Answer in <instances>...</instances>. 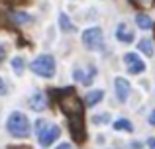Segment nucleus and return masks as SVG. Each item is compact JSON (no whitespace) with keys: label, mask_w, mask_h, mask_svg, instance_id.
Segmentation results:
<instances>
[{"label":"nucleus","mask_w":155,"mask_h":149,"mask_svg":"<svg viewBox=\"0 0 155 149\" xmlns=\"http://www.w3.org/2000/svg\"><path fill=\"white\" fill-rule=\"evenodd\" d=\"M6 128H8V131H10V135H14V138H18V139L30 138V134H31L30 120L26 118V114H24V112H18V110L12 112V114L8 116Z\"/></svg>","instance_id":"obj_1"},{"label":"nucleus","mask_w":155,"mask_h":149,"mask_svg":"<svg viewBox=\"0 0 155 149\" xmlns=\"http://www.w3.org/2000/svg\"><path fill=\"white\" fill-rule=\"evenodd\" d=\"M35 134H38L39 145L41 147H49L51 143H55L61 135V128L57 124H49L45 120H38L35 122Z\"/></svg>","instance_id":"obj_2"},{"label":"nucleus","mask_w":155,"mask_h":149,"mask_svg":"<svg viewBox=\"0 0 155 149\" xmlns=\"http://www.w3.org/2000/svg\"><path fill=\"white\" fill-rule=\"evenodd\" d=\"M30 69L34 71L38 76H43V79H51L55 76V59L51 55H39L31 61Z\"/></svg>","instance_id":"obj_3"},{"label":"nucleus","mask_w":155,"mask_h":149,"mask_svg":"<svg viewBox=\"0 0 155 149\" xmlns=\"http://www.w3.org/2000/svg\"><path fill=\"white\" fill-rule=\"evenodd\" d=\"M81 39H83V45L87 47V49L91 51H98L104 47V37H102V30L100 28H88V30L83 31V35H81Z\"/></svg>","instance_id":"obj_4"},{"label":"nucleus","mask_w":155,"mask_h":149,"mask_svg":"<svg viewBox=\"0 0 155 149\" xmlns=\"http://www.w3.org/2000/svg\"><path fill=\"white\" fill-rule=\"evenodd\" d=\"M69 131H71L73 139L77 143H83L87 134H84V124H83V116H75V118H69Z\"/></svg>","instance_id":"obj_5"},{"label":"nucleus","mask_w":155,"mask_h":149,"mask_svg":"<svg viewBox=\"0 0 155 149\" xmlns=\"http://www.w3.org/2000/svg\"><path fill=\"white\" fill-rule=\"evenodd\" d=\"M124 63H126V67H128L130 75H141L145 71V63L141 61L136 53H126L124 55Z\"/></svg>","instance_id":"obj_6"},{"label":"nucleus","mask_w":155,"mask_h":149,"mask_svg":"<svg viewBox=\"0 0 155 149\" xmlns=\"http://www.w3.org/2000/svg\"><path fill=\"white\" fill-rule=\"evenodd\" d=\"M114 88H116V96L120 102H126L130 98V92H132V84L128 83V79L124 76H116L114 79Z\"/></svg>","instance_id":"obj_7"},{"label":"nucleus","mask_w":155,"mask_h":149,"mask_svg":"<svg viewBox=\"0 0 155 149\" xmlns=\"http://www.w3.org/2000/svg\"><path fill=\"white\" fill-rule=\"evenodd\" d=\"M45 106H47V96H45V92L35 90L34 94L30 96V108H31V110H35V112H41V110H45Z\"/></svg>","instance_id":"obj_8"},{"label":"nucleus","mask_w":155,"mask_h":149,"mask_svg":"<svg viewBox=\"0 0 155 149\" xmlns=\"http://www.w3.org/2000/svg\"><path fill=\"white\" fill-rule=\"evenodd\" d=\"M116 39L120 43H132L134 41L132 28H128L126 24H118V28H116Z\"/></svg>","instance_id":"obj_9"},{"label":"nucleus","mask_w":155,"mask_h":149,"mask_svg":"<svg viewBox=\"0 0 155 149\" xmlns=\"http://www.w3.org/2000/svg\"><path fill=\"white\" fill-rule=\"evenodd\" d=\"M102 98H104V90L94 88V90H88L87 92V96H84V104H87L88 108H92V106H96Z\"/></svg>","instance_id":"obj_10"},{"label":"nucleus","mask_w":155,"mask_h":149,"mask_svg":"<svg viewBox=\"0 0 155 149\" xmlns=\"http://www.w3.org/2000/svg\"><path fill=\"white\" fill-rule=\"evenodd\" d=\"M136 24L140 30H153V20L149 18L147 14H143V12H140V14L136 16Z\"/></svg>","instance_id":"obj_11"},{"label":"nucleus","mask_w":155,"mask_h":149,"mask_svg":"<svg viewBox=\"0 0 155 149\" xmlns=\"http://www.w3.org/2000/svg\"><path fill=\"white\" fill-rule=\"evenodd\" d=\"M114 130H116V131H134V126H132V122H130V120L118 118L116 122H114Z\"/></svg>","instance_id":"obj_12"},{"label":"nucleus","mask_w":155,"mask_h":149,"mask_svg":"<svg viewBox=\"0 0 155 149\" xmlns=\"http://www.w3.org/2000/svg\"><path fill=\"white\" fill-rule=\"evenodd\" d=\"M137 49H140L141 53H145V55L151 57V55H153V41H151V39H141V41L137 43Z\"/></svg>","instance_id":"obj_13"},{"label":"nucleus","mask_w":155,"mask_h":149,"mask_svg":"<svg viewBox=\"0 0 155 149\" xmlns=\"http://www.w3.org/2000/svg\"><path fill=\"white\" fill-rule=\"evenodd\" d=\"M59 26L63 31H75V26L71 24V20H69L67 14H59Z\"/></svg>","instance_id":"obj_14"},{"label":"nucleus","mask_w":155,"mask_h":149,"mask_svg":"<svg viewBox=\"0 0 155 149\" xmlns=\"http://www.w3.org/2000/svg\"><path fill=\"white\" fill-rule=\"evenodd\" d=\"M12 69H14L16 75H22L24 69H26V61H24V57H14V59H12Z\"/></svg>","instance_id":"obj_15"},{"label":"nucleus","mask_w":155,"mask_h":149,"mask_svg":"<svg viewBox=\"0 0 155 149\" xmlns=\"http://www.w3.org/2000/svg\"><path fill=\"white\" fill-rule=\"evenodd\" d=\"M92 122L98 124V126H102V124H108V122H110V114H96L94 118H92Z\"/></svg>","instance_id":"obj_16"},{"label":"nucleus","mask_w":155,"mask_h":149,"mask_svg":"<svg viewBox=\"0 0 155 149\" xmlns=\"http://www.w3.org/2000/svg\"><path fill=\"white\" fill-rule=\"evenodd\" d=\"M12 18H14V22H18V24H24V22H30V16H26V14H22V12H14L12 14Z\"/></svg>","instance_id":"obj_17"},{"label":"nucleus","mask_w":155,"mask_h":149,"mask_svg":"<svg viewBox=\"0 0 155 149\" xmlns=\"http://www.w3.org/2000/svg\"><path fill=\"white\" fill-rule=\"evenodd\" d=\"M4 57H6V49H4V45L0 43V63L4 61Z\"/></svg>","instance_id":"obj_18"},{"label":"nucleus","mask_w":155,"mask_h":149,"mask_svg":"<svg viewBox=\"0 0 155 149\" xmlns=\"http://www.w3.org/2000/svg\"><path fill=\"white\" fill-rule=\"evenodd\" d=\"M0 94H6V83L0 79Z\"/></svg>","instance_id":"obj_19"},{"label":"nucleus","mask_w":155,"mask_h":149,"mask_svg":"<svg viewBox=\"0 0 155 149\" xmlns=\"http://www.w3.org/2000/svg\"><path fill=\"white\" fill-rule=\"evenodd\" d=\"M147 147L149 149H155V138H149L147 139Z\"/></svg>","instance_id":"obj_20"},{"label":"nucleus","mask_w":155,"mask_h":149,"mask_svg":"<svg viewBox=\"0 0 155 149\" xmlns=\"http://www.w3.org/2000/svg\"><path fill=\"white\" fill-rule=\"evenodd\" d=\"M55 149H73V147H71V143H61V145H57Z\"/></svg>","instance_id":"obj_21"},{"label":"nucleus","mask_w":155,"mask_h":149,"mask_svg":"<svg viewBox=\"0 0 155 149\" xmlns=\"http://www.w3.org/2000/svg\"><path fill=\"white\" fill-rule=\"evenodd\" d=\"M149 124H151V126H155V110L149 114Z\"/></svg>","instance_id":"obj_22"}]
</instances>
